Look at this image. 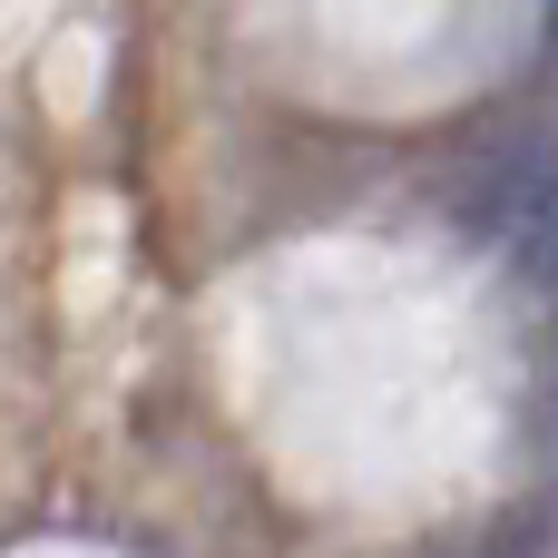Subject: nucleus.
Masks as SVG:
<instances>
[{"label": "nucleus", "mask_w": 558, "mask_h": 558, "mask_svg": "<svg viewBox=\"0 0 558 558\" xmlns=\"http://www.w3.org/2000/svg\"><path fill=\"white\" fill-rule=\"evenodd\" d=\"M451 216L520 275V284H558V147L530 128H500L481 147L451 157Z\"/></svg>", "instance_id": "f257e3e1"}, {"label": "nucleus", "mask_w": 558, "mask_h": 558, "mask_svg": "<svg viewBox=\"0 0 558 558\" xmlns=\"http://www.w3.org/2000/svg\"><path fill=\"white\" fill-rule=\"evenodd\" d=\"M549 39H558V10H549Z\"/></svg>", "instance_id": "f03ea898"}, {"label": "nucleus", "mask_w": 558, "mask_h": 558, "mask_svg": "<svg viewBox=\"0 0 558 558\" xmlns=\"http://www.w3.org/2000/svg\"><path fill=\"white\" fill-rule=\"evenodd\" d=\"M441 558H471V549H441Z\"/></svg>", "instance_id": "7ed1b4c3"}]
</instances>
